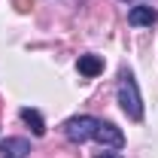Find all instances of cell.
I'll use <instances>...</instances> for the list:
<instances>
[{"mask_svg": "<svg viewBox=\"0 0 158 158\" xmlns=\"http://www.w3.org/2000/svg\"><path fill=\"white\" fill-rule=\"evenodd\" d=\"M76 70H79L85 79H94L100 70H103V61H100V55H79Z\"/></svg>", "mask_w": 158, "mask_h": 158, "instance_id": "52a82bcc", "label": "cell"}, {"mask_svg": "<svg viewBox=\"0 0 158 158\" xmlns=\"http://www.w3.org/2000/svg\"><path fill=\"white\" fill-rule=\"evenodd\" d=\"M155 21H158V9L155 6L140 3V6H131V9H128V24H131V27H152Z\"/></svg>", "mask_w": 158, "mask_h": 158, "instance_id": "277c9868", "label": "cell"}, {"mask_svg": "<svg viewBox=\"0 0 158 158\" xmlns=\"http://www.w3.org/2000/svg\"><path fill=\"white\" fill-rule=\"evenodd\" d=\"M98 122L100 118H94V116H70L64 122V137L70 140V143H85V140L94 137Z\"/></svg>", "mask_w": 158, "mask_h": 158, "instance_id": "7a4b0ae2", "label": "cell"}, {"mask_svg": "<svg viewBox=\"0 0 158 158\" xmlns=\"http://www.w3.org/2000/svg\"><path fill=\"white\" fill-rule=\"evenodd\" d=\"M116 98L122 113L131 118V122H143V94H140V85L131 70H118V82H116Z\"/></svg>", "mask_w": 158, "mask_h": 158, "instance_id": "6da1fadb", "label": "cell"}, {"mask_svg": "<svg viewBox=\"0 0 158 158\" xmlns=\"http://www.w3.org/2000/svg\"><path fill=\"white\" fill-rule=\"evenodd\" d=\"M91 140H98L103 149H122V146H125V131H122L118 125H113V122H103V118H100Z\"/></svg>", "mask_w": 158, "mask_h": 158, "instance_id": "3957f363", "label": "cell"}, {"mask_svg": "<svg viewBox=\"0 0 158 158\" xmlns=\"http://www.w3.org/2000/svg\"><path fill=\"white\" fill-rule=\"evenodd\" d=\"M94 158H122V155H118V152H106V149H103V152H98Z\"/></svg>", "mask_w": 158, "mask_h": 158, "instance_id": "ba28073f", "label": "cell"}, {"mask_svg": "<svg viewBox=\"0 0 158 158\" xmlns=\"http://www.w3.org/2000/svg\"><path fill=\"white\" fill-rule=\"evenodd\" d=\"M19 116H21V122L31 128L34 137H43V134H46V118L40 116V110H34V106H21Z\"/></svg>", "mask_w": 158, "mask_h": 158, "instance_id": "8992f818", "label": "cell"}, {"mask_svg": "<svg viewBox=\"0 0 158 158\" xmlns=\"http://www.w3.org/2000/svg\"><path fill=\"white\" fill-rule=\"evenodd\" d=\"M0 155L3 158H27L31 155V140H24V137L0 140Z\"/></svg>", "mask_w": 158, "mask_h": 158, "instance_id": "5b68a950", "label": "cell"}]
</instances>
